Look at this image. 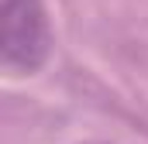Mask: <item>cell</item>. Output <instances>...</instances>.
Instances as JSON below:
<instances>
[{
  "label": "cell",
  "mask_w": 148,
  "mask_h": 144,
  "mask_svg": "<svg viewBox=\"0 0 148 144\" xmlns=\"http://www.w3.org/2000/svg\"><path fill=\"white\" fill-rule=\"evenodd\" d=\"M3 17V65L14 72H35L48 55V24L41 0H0Z\"/></svg>",
  "instance_id": "cell-1"
}]
</instances>
